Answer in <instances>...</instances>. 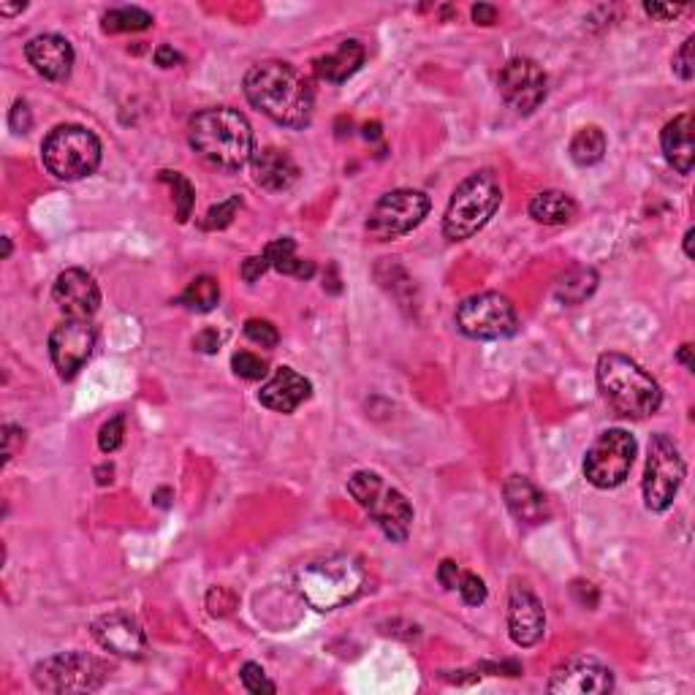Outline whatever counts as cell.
<instances>
[{"instance_id": "8d00e7d4", "label": "cell", "mask_w": 695, "mask_h": 695, "mask_svg": "<svg viewBox=\"0 0 695 695\" xmlns=\"http://www.w3.org/2000/svg\"><path fill=\"white\" fill-rule=\"evenodd\" d=\"M457 590L467 606H481V603L486 600V584L481 576H476V573H462V576H459Z\"/></svg>"}, {"instance_id": "8fae6325", "label": "cell", "mask_w": 695, "mask_h": 695, "mask_svg": "<svg viewBox=\"0 0 695 695\" xmlns=\"http://www.w3.org/2000/svg\"><path fill=\"white\" fill-rule=\"evenodd\" d=\"M638 443L628 429H606L600 432L595 443L587 448L584 457V478L595 489H617L625 484V478L636 462Z\"/></svg>"}, {"instance_id": "ffe728a7", "label": "cell", "mask_w": 695, "mask_h": 695, "mask_svg": "<svg viewBox=\"0 0 695 695\" xmlns=\"http://www.w3.org/2000/svg\"><path fill=\"white\" fill-rule=\"evenodd\" d=\"M310 394H313V383L305 375H299L291 367H277L275 375L258 391V402L275 413H294L302 402L310 400Z\"/></svg>"}, {"instance_id": "7c38bea8", "label": "cell", "mask_w": 695, "mask_h": 695, "mask_svg": "<svg viewBox=\"0 0 695 695\" xmlns=\"http://www.w3.org/2000/svg\"><path fill=\"white\" fill-rule=\"evenodd\" d=\"M429 196L410 188H397V191L383 193L370 210V218L364 223L367 237L375 242H389L400 239L405 234L421 226V220L427 218Z\"/></svg>"}, {"instance_id": "d6a6232c", "label": "cell", "mask_w": 695, "mask_h": 695, "mask_svg": "<svg viewBox=\"0 0 695 695\" xmlns=\"http://www.w3.org/2000/svg\"><path fill=\"white\" fill-rule=\"evenodd\" d=\"M231 370L237 372L239 378H245V381H264L269 372V364L261 356H256V353L239 351L231 356Z\"/></svg>"}, {"instance_id": "6da1fadb", "label": "cell", "mask_w": 695, "mask_h": 695, "mask_svg": "<svg viewBox=\"0 0 695 695\" xmlns=\"http://www.w3.org/2000/svg\"><path fill=\"white\" fill-rule=\"evenodd\" d=\"M245 98L272 123L302 131L313 120V87L288 63H258L245 74Z\"/></svg>"}, {"instance_id": "9c48e42d", "label": "cell", "mask_w": 695, "mask_h": 695, "mask_svg": "<svg viewBox=\"0 0 695 695\" xmlns=\"http://www.w3.org/2000/svg\"><path fill=\"white\" fill-rule=\"evenodd\" d=\"M33 682L44 693H93L106 682V666L87 652H60L33 668Z\"/></svg>"}, {"instance_id": "e575fe53", "label": "cell", "mask_w": 695, "mask_h": 695, "mask_svg": "<svg viewBox=\"0 0 695 695\" xmlns=\"http://www.w3.org/2000/svg\"><path fill=\"white\" fill-rule=\"evenodd\" d=\"M123 438H125V416L120 413V416L109 419L104 427H101V432H98V448H101L104 454H115L117 448L123 446Z\"/></svg>"}, {"instance_id": "ee69618b", "label": "cell", "mask_w": 695, "mask_h": 695, "mask_svg": "<svg viewBox=\"0 0 695 695\" xmlns=\"http://www.w3.org/2000/svg\"><path fill=\"white\" fill-rule=\"evenodd\" d=\"M459 565L454 560H443L440 562V568H438V581L446 587V590H457V584H459Z\"/></svg>"}, {"instance_id": "f907efd6", "label": "cell", "mask_w": 695, "mask_h": 695, "mask_svg": "<svg viewBox=\"0 0 695 695\" xmlns=\"http://www.w3.org/2000/svg\"><path fill=\"white\" fill-rule=\"evenodd\" d=\"M28 9V3H17V6H9V3H0V14L3 17H14V14H20V11Z\"/></svg>"}, {"instance_id": "4dcf8cb0", "label": "cell", "mask_w": 695, "mask_h": 695, "mask_svg": "<svg viewBox=\"0 0 695 695\" xmlns=\"http://www.w3.org/2000/svg\"><path fill=\"white\" fill-rule=\"evenodd\" d=\"M158 180L172 185L177 220H180V223H188V218H191V212H193V204H196V191H193L191 180H188L185 174L172 172V169H163V172L158 174Z\"/></svg>"}, {"instance_id": "ba28073f", "label": "cell", "mask_w": 695, "mask_h": 695, "mask_svg": "<svg viewBox=\"0 0 695 695\" xmlns=\"http://www.w3.org/2000/svg\"><path fill=\"white\" fill-rule=\"evenodd\" d=\"M687 467L679 448L666 432H657L649 440L647 467H644V503L652 514H666L674 505L679 489L685 484Z\"/></svg>"}, {"instance_id": "db71d44e", "label": "cell", "mask_w": 695, "mask_h": 695, "mask_svg": "<svg viewBox=\"0 0 695 695\" xmlns=\"http://www.w3.org/2000/svg\"><path fill=\"white\" fill-rule=\"evenodd\" d=\"M364 136H367V139H378V136H381V125L378 123L367 125V128H364Z\"/></svg>"}, {"instance_id": "c3c4849f", "label": "cell", "mask_w": 695, "mask_h": 695, "mask_svg": "<svg viewBox=\"0 0 695 695\" xmlns=\"http://www.w3.org/2000/svg\"><path fill=\"white\" fill-rule=\"evenodd\" d=\"M473 20H476L478 25H495L497 9L495 6H489V3H478V6H473Z\"/></svg>"}, {"instance_id": "7dc6e473", "label": "cell", "mask_w": 695, "mask_h": 695, "mask_svg": "<svg viewBox=\"0 0 695 695\" xmlns=\"http://www.w3.org/2000/svg\"><path fill=\"white\" fill-rule=\"evenodd\" d=\"M484 671H489V674H505V676H519L522 674V666L516 663V660H505V663H484Z\"/></svg>"}, {"instance_id": "44dd1931", "label": "cell", "mask_w": 695, "mask_h": 695, "mask_svg": "<svg viewBox=\"0 0 695 695\" xmlns=\"http://www.w3.org/2000/svg\"><path fill=\"white\" fill-rule=\"evenodd\" d=\"M250 172L256 185H261L269 193H283L294 188L299 180V166L286 150L277 147H261L250 158Z\"/></svg>"}, {"instance_id": "cb8c5ba5", "label": "cell", "mask_w": 695, "mask_h": 695, "mask_svg": "<svg viewBox=\"0 0 695 695\" xmlns=\"http://www.w3.org/2000/svg\"><path fill=\"white\" fill-rule=\"evenodd\" d=\"M364 60H367V49H364L362 41L348 39L334 49L332 55H324V58L315 60L313 66L315 74L324 79V82L343 85V82H348L364 66Z\"/></svg>"}, {"instance_id": "603a6c76", "label": "cell", "mask_w": 695, "mask_h": 695, "mask_svg": "<svg viewBox=\"0 0 695 695\" xmlns=\"http://www.w3.org/2000/svg\"><path fill=\"white\" fill-rule=\"evenodd\" d=\"M660 144H663V155L666 161L674 166L679 174L693 172L695 150H693V115H679L671 123H666L663 134H660Z\"/></svg>"}, {"instance_id": "60d3db41", "label": "cell", "mask_w": 695, "mask_h": 695, "mask_svg": "<svg viewBox=\"0 0 695 695\" xmlns=\"http://www.w3.org/2000/svg\"><path fill=\"white\" fill-rule=\"evenodd\" d=\"M269 269V261L267 256L261 253V256H250L242 261V269H239V275H242V280L245 283H256V280H261V275Z\"/></svg>"}, {"instance_id": "2e32d148", "label": "cell", "mask_w": 695, "mask_h": 695, "mask_svg": "<svg viewBox=\"0 0 695 695\" xmlns=\"http://www.w3.org/2000/svg\"><path fill=\"white\" fill-rule=\"evenodd\" d=\"M546 633V611L527 584L516 581L508 592V636L516 647H535Z\"/></svg>"}, {"instance_id": "d590c367", "label": "cell", "mask_w": 695, "mask_h": 695, "mask_svg": "<svg viewBox=\"0 0 695 695\" xmlns=\"http://www.w3.org/2000/svg\"><path fill=\"white\" fill-rule=\"evenodd\" d=\"M239 676H242V685H245V690L253 695H261V693H277L275 682H269L267 674H264V668L258 666V663H245L242 666V671H239Z\"/></svg>"}, {"instance_id": "52a82bcc", "label": "cell", "mask_w": 695, "mask_h": 695, "mask_svg": "<svg viewBox=\"0 0 695 695\" xmlns=\"http://www.w3.org/2000/svg\"><path fill=\"white\" fill-rule=\"evenodd\" d=\"M41 158L52 177L66 182L85 180L101 166V142L82 125H58L41 144Z\"/></svg>"}, {"instance_id": "d6986e66", "label": "cell", "mask_w": 695, "mask_h": 695, "mask_svg": "<svg viewBox=\"0 0 695 695\" xmlns=\"http://www.w3.org/2000/svg\"><path fill=\"white\" fill-rule=\"evenodd\" d=\"M25 58L49 82H66L74 68V47L58 33H41L25 44Z\"/></svg>"}, {"instance_id": "f546056e", "label": "cell", "mask_w": 695, "mask_h": 695, "mask_svg": "<svg viewBox=\"0 0 695 695\" xmlns=\"http://www.w3.org/2000/svg\"><path fill=\"white\" fill-rule=\"evenodd\" d=\"M153 22V14L139 6H123V9H112L104 14L106 33H136V30L153 28Z\"/></svg>"}, {"instance_id": "484cf974", "label": "cell", "mask_w": 695, "mask_h": 695, "mask_svg": "<svg viewBox=\"0 0 695 695\" xmlns=\"http://www.w3.org/2000/svg\"><path fill=\"white\" fill-rule=\"evenodd\" d=\"M598 288V272L590 267H576L568 275L560 277V283L554 286V299L565 307H576L587 302Z\"/></svg>"}, {"instance_id": "7a4b0ae2", "label": "cell", "mask_w": 695, "mask_h": 695, "mask_svg": "<svg viewBox=\"0 0 695 695\" xmlns=\"http://www.w3.org/2000/svg\"><path fill=\"white\" fill-rule=\"evenodd\" d=\"M188 142L201 161L223 172L248 166L256 153L253 125L231 106H210L196 112L188 123Z\"/></svg>"}, {"instance_id": "7402d4cb", "label": "cell", "mask_w": 695, "mask_h": 695, "mask_svg": "<svg viewBox=\"0 0 695 695\" xmlns=\"http://www.w3.org/2000/svg\"><path fill=\"white\" fill-rule=\"evenodd\" d=\"M503 497L508 511L522 524H543L549 519V503L541 489L527 476H511L503 484Z\"/></svg>"}, {"instance_id": "f1b7e54d", "label": "cell", "mask_w": 695, "mask_h": 695, "mask_svg": "<svg viewBox=\"0 0 695 695\" xmlns=\"http://www.w3.org/2000/svg\"><path fill=\"white\" fill-rule=\"evenodd\" d=\"M182 307H188L191 313H210L215 310L220 302V286L218 280L210 275H201L193 280L191 286L182 291V296L177 299Z\"/></svg>"}, {"instance_id": "74e56055", "label": "cell", "mask_w": 695, "mask_h": 695, "mask_svg": "<svg viewBox=\"0 0 695 695\" xmlns=\"http://www.w3.org/2000/svg\"><path fill=\"white\" fill-rule=\"evenodd\" d=\"M693 44H695V39L690 36V39H685V44H682V47H679V52L674 55V74L679 79H685V82H690V79L695 77Z\"/></svg>"}, {"instance_id": "4316f807", "label": "cell", "mask_w": 695, "mask_h": 695, "mask_svg": "<svg viewBox=\"0 0 695 695\" xmlns=\"http://www.w3.org/2000/svg\"><path fill=\"white\" fill-rule=\"evenodd\" d=\"M264 256H267L269 267L277 269V272H283V275L299 277V280H310V277L315 275L313 261H302V258H296L294 239L283 237V239H275V242H269L267 248H264Z\"/></svg>"}, {"instance_id": "5b68a950", "label": "cell", "mask_w": 695, "mask_h": 695, "mask_svg": "<svg viewBox=\"0 0 695 695\" xmlns=\"http://www.w3.org/2000/svg\"><path fill=\"white\" fill-rule=\"evenodd\" d=\"M500 204H503V188H500L497 174L492 169L473 172L451 193L448 210L443 215V237L451 242H465V239L476 237L478 231L495 218Z\"/></svg>"}, {"instance_id": "f35d334b", "label": "cell", "mask_w": 695, "mask_h": 695, "mask_svg": "<svg viewBox=\"0 0 695 695\" xmlns=\"http://www.w3.org/2000/svg\"><path fill=\"white\" fill-rule=\"evenodd\" d=\"M22 446H25V432L20 427H14V424H6L3 427V462L9 465Z\"/></svg>"}, {"instance_id": "816d5d0a", "label": "cell", "mask_w": 695, "mask_h": 695, "mask_svg": "<svg viewBox=\"0 0 695 695\" xmlns=\"http://www.w3.org/2000/svg\"><path fill=\"white\" fill-rule=\"evenodd\" d=\"M112 473H115V470H112V465L98 467V470H96V476H101V478H98V484H101V486L112 484Z\"/></svg>"}, {"instance_id": "b9f144b4", "label": "cell", "mask_w": 695, "mask_h": 695, "mask_svg": "<svg viewBox=\"0 0 695 695\" xmlns=\"http://www.w3.org/2000/svg\"><path fill=\"white\" fill-rule=\"evenodd\" d=\"M11 128L17 131V134H28L30 125H33V120H30V109L25 101H17L14 104V109H11V117H9Z\"/></svg>"}, {"instance_id": "277c9868", "label": "cell", "mask_w": 695, "mask_h": 695, "mask_svg": "<svg viewBox=\"0 0 695 695\" xmlns=\"http://www.w3.org/2000/svg\"><path fill=\"white\" fill-rule=\"evenodd\" d=\"M367 571L351 554H329L324 560L307 562L296 573V590L315 611L340 609L364 592Z\"/></svg>"}, {"instance_id": "30bf717a", "label": "cell", "mask_w": 695, "mask_h": 695, "mask_svg": "<svg viewBox=\"0 0 695 695\" xmlns=\"http://www.w3.org/2000/svg\"><path fill=\"white\" fill-rule=\"evenodd\" d=\"M457 329L470 340H481V343L508 340L519 329V315L508 296L486 291V294L467 296L457 307Z\"/></svg>"}, {"instance_id": "5bb4252c", "label": "cell", "mask_w": 695, "mask_h": 695, "mask_svg": "<svg viewBox=\"0 0 695 695\" xmlns=\"http://www.w3.org/2000/svg\"><path fill=\"white\" fill-rule=\"evenodd\" d=\"M96 348V326L82 318H66L49 334V356L60 378H74Z\"/></svg>"}, {"instance_id": "836d02e7", "label": "cell", "mask_w": 695, "mask_h": 695, "mask_svg": "<svg viewBox=\"0 0 695 695\" xmlns=\"http://www.w3.org/2000/svg\"><path fill=\"white\" fill-rule=\"evenodd\" d=\"M245 337L250 343L261 345V348H275L280 343V332L275 324H269L264 318H248L245 321Z\"/></svg>"}, {"instance_id": "681fc988", "label": "cell", "mask_w": 695, "mask_h": 695, "mask_svg": "<svg viewBox=\"0 0 695 695\" xmlns=\"http://www.w3.org/2000/svg\"><path fill=\"white\" fill-rule=\"evenodd\" d=\"M690 351H693V345H682V348H679V353H676V359L685 364V370L693 372L695 364H693V356H690Z\"/></svg>"}, {"instance_id": "ab89813d", "label": "cell", "mask_w": 695, "mask_h": 695, "mask_svg": "<svg viewBox=\"0 0 695 695\" xmlns=\"http://www.w3.org/2000/svg\"><path fill=\"white\" fill-rule=\"evenodd\" d=\"M682 11H685L682 3H676V6L674 3H644V14L657 22H671L674 17H679Z\"/></svg>"}, {"instance_id": "1f68e13d", "label": "cell", "mask_w": 695, "mask_h": 695, "mask_svg": "<svg viewBox=\"0 0 695 695\" xmlns=\"http://www.w3.org/2000/svg\"><path fill=\"white\" fill-rule=\"evenodd\" d=\"M239 207H242V199H239V196H229L226 201H220V204L210 207V212L204 215V220H201V229H207V231L229 229L231 220L237 218Z\"/></svg>"}, {"instance_id": "83f0119b", "label": "cell", "mask_w": 695, "mask_h": 695, "mask_svg": "<svg viewBox=\"0 0 695 695\" xmlns=\"http://www.w3.org/2000/svg\"><path fill=\"white\" fill-rule=\"evenodd\" d=\"M568 153H571L576 166H595L606 155V134L600 131L598 125H584L571 139Z\"/></svg>"}, {"instance_id": "f5cc1de1", "label": "cell", "mask_w": 695, "mask_h": 695, "mask_svg": "<svg viewBox=\"0 0 695 695\" xmlns=\"http://www.w3.org/2000/svg\"><path fill=\"white\" fill-rule=\"evenodd\" d=\"M693 237H695V231L687 229V234H685V256L687 258H693Z\"/></svg>"}, {"instance_id": "bcb514c9", "label": "cell", "mask_w": 695, "mask_h": 695, "mask_svg": "<svg viewBox=\"0 0 695 695\" xmlns=\"http://www.w3.org/2000/svg\"><path fill=\"white\" fill-rule=\"evenodd\" d=\"M155 63H158L161 68H174L182 63V55L180 52H174L172 47H166V44H163V47L155 49Z\"/></svg>"}, {"instance_id": "11a10c76", "label": "cell", "mask_w": 695, "mask_h": 695, "mask_svg": "<svg viewBox=\"0 0 695 695\" xmlns=\"http://www.w3.org/2000/svg\"><path fill=\"white\" fill-rule=\"evenodd\" d=\"M11 256V239L3 237V258Z\"/></svg>"}, {"instance_id": "e0dca14e", "label": "cell", "mask_w": 695, "mask_h": 695, "mask_svg": "<svg viewBox=\"0 0 695 695\" xmlns=\"http://www.w3.org/2000/svg\"><path fill=\"white\" fill-rule=\"evenodd\" d=\"M52 299L63 310L66 318H82L90 321L101 307V288L85 269H66L60 272L55 286H52Z\"/></svg>"}, {"instance_id": "8992f818", "label": "cell", "mask_w": 695, "mask_h": 695, "mask_svg": "<svg viewBox=\"0 0 695 695\" xmlns=\"http://www.w3.org/2000/svg\"><path fill=\"white\" fill-rule=\"evenodd\" d=\"M348 495L362 505L389 541H408L410 527H413V505L386 478L378 476L375 470H356L348 478Z\"/></svg>"}, {"instance_id": "d4e9b609", "label": "cell", "mask_w": 695, "mask_h": 695, "mask_svg": "<svg viewBox=\"0 0 695 695\" xmlns=\"http://www.w3.org/2000/svg\"><path fill=\"white\" fill-rule=\"evenodd\" d=\"M527 212L543 226H565L576 215V201L562 191H541L538 196H533Z\"/></svg>"}, {"instance_id": "f6af8a7d", "label": "cell", "mask_w": 695, "mask_h": 695, "mask_svg": "<svg viewBox=\"0 0 695 695\" xmlns=\"http://www.w3.org/2000/svg\"><path fill=\"white\" fill-rule=\"evenodd\" d=\"M573 595L579 598L581 606H587V609H595L598 606V590L592 587L590 581H573Z\"/></svg>"}, {"instance_id": "9a60e30c", "label": "cell", "mask_w": 695, "mask_h": 695, "mask_svg": "<svg viewBox=\"0 0 695 695\" xmlns=\"http://www.w3.org/2000/svg\"><path fill=\"white\" fill-rule=\"evenodd\" d=\"M546 690L554 695H606L614 690V674L595 657H573L554 671Z\"/></svg>"}, {"instance_id": "4fadbf2b", "label": "cell", "mask_w": 695, "mask_h": 695, "mask_svg": "<svg viewBox=\"0 0 695 695\" xmlns=\"http://www.w3.org/2000/svg\"><path fill=\"white\" fill-rule=\"evenodd\" d=\"M500 96L516 115H533L535 109L549 96V77L535 60L514 58L508 60L497 77Z\"/></svg>"}, {"instance_id": "ac0fdd59", "label": "cell", "mask_w": 695, "mask_h": 695, "mask_svg": "<svg viewBox=\"0 0 695 695\" xmlns=\"http://www.w3.org/2000/svg\"><path fill=\"white\" fill-rule=\"evenodd\" d=\"M90 630H93V638L98 644L112 655L142 657L147 649V636H144L142 625L125 611H109L104 617H98L90 625Z\"/></svg>"}, {"instance_id": "7bdbcfd3", "label": "cell", "mask_w": 695, "mask_h": 695, "mask_svg": "<svg viewBox=\"0 0 695 695\" xmlns=\"http://www.w3.org/2000/svg\"><path fill=\"white\" fill-rule=\"evenodd\" d=\"M220 343H223V337H220L218 329H204V332L196 334V340H193L196 351L201 353H218Z\"/></svg>"}, {"instance_id": "3957f363", "label": "cell", "mask_w": 695, "mask_h": 695, "mask_svg": "<svg viewBox=\"0 0 695 695\" xmlns=\"http://www.w3.org/2000/svg\"><path fill=\"white\" fill-rule=\"evenodd\" d=\"M598 386L611 408L625 419H647L663 405L660 383L625 353H603L598 359Z\"/></svg>"}]
</instances>
